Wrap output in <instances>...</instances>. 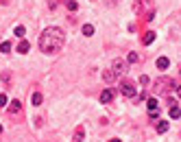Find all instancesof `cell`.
I'll return each instance as SVG.
<instances>
[{"label":"cell","instance_id":"1","mask_svg":"<svg viewBox=\"0 0 181 142\" xmlns=\"http://www.w3.org/2000/svg\"><path fill=\"white\" fill-rule=\"evenodd\" d=\"M63 42H66V33L59 26H48L39 35V48L46 55H55L63 48Z\"/></svg>","mask_w":181,"mask_h":142},{"label":"cell","instance_id":"2","mask_svg":"<svg viewBox=\"0 0 181 142\" xmlns=\"http://www.w3.org/2000/svg\"><path fill=\"white\" fill-rule=\"evenodd\" d=\"M153 85H155V94H168V92L175 87V83H172L170 77H159Z\"/></svg>","mask_w":181,"mask_h":142},{"label":"cell","instance_id":"3","mask_svg":"<svg viewBox=\"0 0 181 142\" xmlns=\"http://www.w3.org/2000/svg\"><path fill=\"white\" fill-rule=\"evenodd\" d=\"M120 92H122V96H127V99H133L135 94H138V90H135L133 81H127V79L120 83Z\"/></svg>","mask_w":181,"mask_h":142},{"label":"cell","instance_id":"4","mask_svg":"<svg viewBox=\"0 0 181 142\" xmlns=\"http://www.w3.org/2000/svg\"><path fill=\"white\" fill-rule=\"evenodd\" d=\"M109 70H111L116 77H122V75H124V70H127V61H124V59H114Z\"/></svg>","mask_w":181,"mask_h":142},{"label":"cell","instance_id":"5","mask_svg":"<svg viewBox=\"0 0 181 142\" xmlns=\"http://www.w3.org/2000/svg\"><path fill=\"white\" fill-rule=\"evenodd\" d=\"M114 96H116V92H114L111 87H105V90L100 92V103H111Z\"/></svg>","mask_w":181,"mask_h":142},{"label":"cell","instance_id":"6","mask_svg":"<svg viewBox=\"0 0 181 142\" xmlns=\"http://www.w3.org/2000/svg\"><path fill=\"white\" fill-rule=\"evenodd\" d=\"M20 109H22V103H20L18 99H13V101L9 103V107H7V112H9V114H13V116H15V114H20Z\"/></svg>","mask_w":181,"mask_h":142},{"label":"cell","instance_id":"7","mask_svg":"<svg viewBox=\"0 0 181 142\" xmlns=\"http://www.w3.org/2000/svg\"><path fill=\"white\" fill-rule=\"evenodd\" d=\"M29 48H31V44H29L26 39H22V42H20V46H18V53H22V55H24V53H29Z\"/></svg>","mask_w":181,"mask_h":142},{"label":"cell","instance_id":"8","mask_svg":"<svg viewBox=\"0 0 181 142\" xmlns=\"http://www.w3.org/2000/svg\"><path fill=\"white\" fill-rule=\"evenodd\" d=\"M168 66H170L168 57H159V59H157V68H159V70H166Z\"/></svg>","mask_w":181,"mask_h":142},{"label":"cell","instance_id":"9","mask_svg":"<svg viewBox=\"0 0 181 142\" xmlns=\"http://www.w3.org/2000/svg\"><path fill=\"white\" fill-rule=\"evenodd\" d=\"M153 39H155V33H153V31H148V33L142 37V44H146V46H148V44H153Z\"/></svg>","mask_w":181,"mask_h":142},{"label":"cell","instance_id":"10","mask_svg":"<svg viewBox=\"0 0 181 142\" xmlns=\"http://www.w3.org/2000/svg\"><path fill=\"white\" fill-rule=\"evenodd\" d=\"M146 107H148L151 112H157L159 105H157V101H155V99H146Z\"/></svg>","mask_w":181,"mask_h":142},{"label":"cell","instance_id":"11","mask_svg":"<svg viewBox=\"0 0 181 142\" xmlns=\"http://www.w3.org/2000/svg\"><path fill=\"white\" fill-rule=\"evenodd\" d=\"M103 79H105V81H107V83H114V81H116V79H118V77H116V75H114V72H111V70H107V72H105V75H103Z\"/></svg>","mask_w":181,"mask_h":142},{"label":"cell","instance_id":"12","mask_svg":"<svg viewBox=\"0 0 181 142\" xmlns=\"http://www.w3.org/2000/svg\"><path fill=\"white\" fill-rule=\"evenodd\" d=\"M81 33L90 37V35H94V26H92V24H83V29H81Z\"/></svg>","mask_w":181,"mask_h":142},{"label":"cell","instance_id":"13","mask_svg":"<svg viewBox=\"0 0 181 142\" xmlns=\"http://www.w3.org/2000/svg\"><path fill=\"white\" fill-rule=\"evenodd\" d=\"M42 101H44V99H42V92H35V94H33V105H35V107H39V105H42Z\"/></svg>","mask_w":181,"mask_h":142},{"label":"cell","instance_id":"14","mask_svg":"<svg viewBox=\"0 0 181 142\" xmlns=\"http://www.w3.org/2000/svg\"><path fill=\"white\" fill-rule=\"evenodd\" d=\"M179 116H181V109H179L177 105H172V107H170V118H179Z\"/></svg>","mask_w":181,"mask_h":142},{"label":"cell","instance_id":"15","mask_svg":"<svg viewBox=\"0 0 181 142\" xmlns=\"http://www.w3.org/2000/svg\"><path fill=\"white\" fill-rule=\"evenodd\" d=\"M81 140H83V127H79L74 131V142H81Z\"/></svg>","mask_w":181,"mask_h":142},{"label":"cell","instance_id":"16","mask_svg":"<svg viewBox=\"0 0 181 142\" xmlns=\"http://www.w3.org/2000/svg\"><path fill=\"white\" fill-rule=\"evenodd\" d=\"M157 131H159V133H166V131H168V123H166V120H162V123L157 125Z\"/></svg>","mask_w":181,"mask_h":142},{"label":"cell","instance_id":"17","mask_svg":"<svg viewBox=\"0 0 181 142\" xmlns=\"http://www.w3.org/2000/svg\"><path fill=\"white\" fill-rule=\"evenodd\" d=\"M66 7H68L70 11H76V9H79V5H76L74 0H66Z\"/></svg>","mask_w":181,"mask_h":142},{"label":"cell","instance_id":"18","mask_svg":"<svg viewBox=\"0 0 181 142\" xmlns=\"http://www.w3.org/2000/svg\"><path fill=\"white\" fill-rule=\"evenodd\" d=\"M11 51V44L9 42H2V44H0V53H9Z\"/></svg>","mask_w":181,"mask_h":142},{"label":"cell","instance_id":"19","mask_svg":"<svg viewBox=\"0 0 181 142\" xmlns=\"http://www.w3.org/2000/svg\"><path fill=\"white\" fill-rule=\"evenodd\" d=\"M15 35H18V37H24V35H26V31H24V26H15Z\"/></svg>","mask_w":181,"mask_h":142},{"label":"cell","instance_id":"20","mask_svg":"<svg viewBox=\"0 0 181 142\" xmlns=\"http://www.w3.org/2000/svg\"><path fill=\"white\" fill-rule=\"evenodd\" d=\"M127 61H129V63H135V61H138V55H135V53H129Z\"/></svg>","mask_w":181,"mask_h":142},{"label":"cell","instance_id":"21","mask_svg":"<svg viewBox=\"0 0 181 142\" xmlns=\"http://www.w3.org/2000/svg\"><path fill=\"white\" fill-rule=\"evenodd\" d=\"M140 83H142V85H148V83H151V79H148L146 75H142V77H140Z\"/></svg>","mask_w":181,"mask_h":142},{"label":"cell","instance_id":"22","mask_svg":"<svg viewBox=\"0 0 181 142\" xmlns=\"http://www.w3.org/2000/svg\"><path fill=\"white\" fill-rule=\"evenodd\" d=\"M0 107H7V96L5 94H0Z\"/></svg>","mask_w":181,"mask_h":142},{"label":"cell","instance_id":"23","mask_svg":"<svg viewBox=\"0 0 181 142\" xmlns=\"http://www.w3.org/2000/svg\"><path fill=\"white\" fill-rule=\"evenodd\" d=\"M175 87H177V90H175V92H177V96L181 99V85H175Z\"/></svg>","mask_w":181,"mask_h":142},{"label":"cell","instance_id":"24","mask_svg":"<svg viewBox=\"0 0 181 142\" xmlns=\"http://www.w3.org/2000/svg\"><path fill=\"white\" fill-rule=\"evenodd\" d=\"M109 142H122V140H118V138H114V140H109Z\"/></svg>","mask_w":181,"mask_h":142},{"label":"cell","instance_id":"25","mask_svg":"<svg viewBox=\"0 0 181 142\" xmlns=\"http://www.w3.org/2000/svg\"><path fill=\"white\" fill-rule=\"evenodd\" d=\"M0 131H2V125H0Z\"/></svg>","mask_w":181,"mask_h":142},{"label":"cell","instance_id":"26","mask_svg":"<svg viewBox=\"0 0 181 142\" xmlns=\"http://www.w3.org/2000/svg\"><path fill=\"white\" fill-rule=\"evenodd\" d=\"M179 72H181V68H179Z\"/></svg>","mask_w":181,"mask_h":142}]
</instances>
